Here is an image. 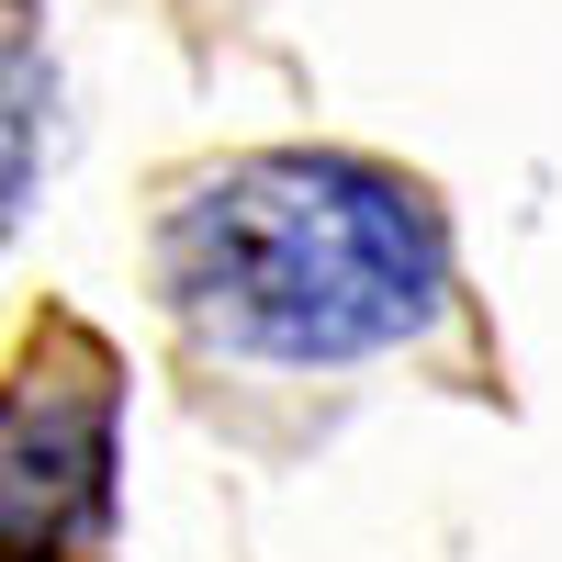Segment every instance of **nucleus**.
I'll list each match as a JSON object with an SVG mask.
<instances>
[{
    "mask_svg": "<svg viewBox=\"0 0 562 562\" xmlns=\"http://www.w3.org/2000/svg\"><path fill=\"white\" fill-rule=\"evenodd\" d=\"M45 180V45H34V0H12V214H34Z\"/></svg>",
    "mask_w": 562,
    "mask_h": 562,
    "instance_id": "obj_3",
    "label": "nucleus"
},
{
    "mask_svg": "<svg viewBox=\"0 0 562 562\" xmlns=\"http://www.w3.org/2000/svg\"><path fill=\"white\" fill-rule=\"evenodd\" d=\"M158 293L225 360L338 371L428 338L450 304V237L416 180L371 158L270 147L203 169L158 225Z\"/></svg>",
    "mask_w": 562,
    "mask_h": 562,
    "instance_id": "obj_1",
    "label": "nucleus"
},
{
    "mask_svg": "<svg viewBox=\"0 0 562 562\" xmlns=\"http://www.w3.org/2000/svg\"><path fill=\"white\" fill-rule=\"evenodd\" d=\"M102 540H113V360L90 338H45L12 383L0 551L12 562H90Z\"/></svg>",
    "mask_w": 562,
    "mask_h": 562,
    "instance_id": "obj_2",
    "label": "nucleus"
}]
</instances>
